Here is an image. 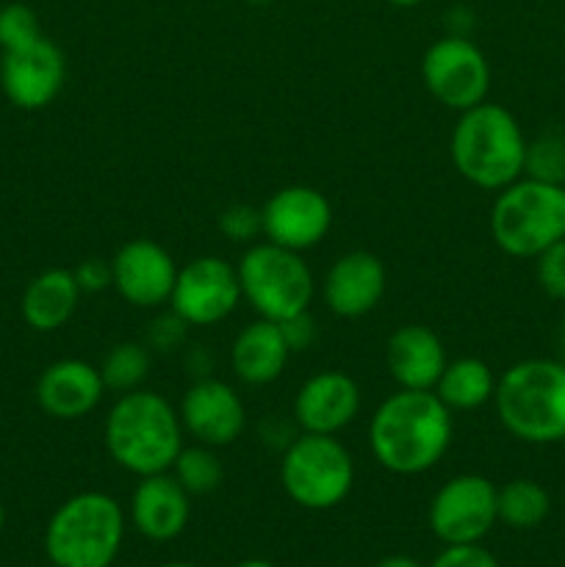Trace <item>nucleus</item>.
<instances>
[{"label":"nucleus","mask_w":565,"mask_h":567,"mask_svg":"<svg viewBox=\"0 0 565 567\" xmlns=\"http://www.w3.org/2000/svg\"><path fill=\"white\" fill-rule=\"evenodd\" d=\"M452 443V410L435 391H404L386 399L369 424V449L377 463L397 476L435 468Z\"/></svg>","instance_id":"nucleus-1"},{"label":"nucleus","mask_w":565,"mask_h":567,"mask_svg":"<svg viewBox=\"0 0 565 567\" xmlns=\"http://www.w3.org/2000/svg\"><path fill=\"white\" fill-rule=\"evenodd\" d=\"M105 449L120 468L142 476L172 471L183 449L181 413L161 393H120L105 415Z\"/></svg>","instance_id":"nucleus-2"},{"label":"nucleus","mask_w":565,"mask_h":567,"mask_svg":"<svg viewBox=\"0 0 565 567\" xmlns=\"http://www.w3.org/2000/svg\"><path fill=\"white\" fill-rule=\"evenodd\" d=\"M449 155L460 177L485 192H502L524 177L526 136L518 120L499 103L463 111L449 138Z\"/></svg>","instance_id":"nucleus-3"},{"label":"nucleus","mask_w":565,"mask_h":567,"mask_svg":"<svg viewBox=\"0 0 565 567\" xmlns=\"http://www.w3.org/2000/svg\"><path fill=\"white\" fill-rule=\"evenodd\" d=\"M496 415L524 443L548 446L565 441V363L521 360L496 380Z\"/></svg>","instance_id":"nucleus-4"},{"label":"nucleus","mask_w":565,"mask_h":567,"mask_svg":"<svg viewBox=\"0 0 565 567\" xmlns=\"http://www.w3.org/2000/svg\"><path fill=\"white\" fill-rule=\"evenodd\" d=\"M125 537V513L105 493L66 498L44 529V551L53 567H111Z\"/></svg>","instance_id":"nucleus-5"},{"label":"nucleus","mask_w":565,"mask_h":567,"mask_svg":"<svg viewBox=\"0 0 565 567\" xmlns=\"http://www.w3.org/2000/svg\"><path fill=\"white\" fill-rule=\"evenodd\" d=\"M491 236L510 258H537L565 238V186L518 177L496 194Z\"/></svg>","instance_id":"nucleus-6"},{"label":"nucleus","mask_w":565,"mask_h":567,"mask_svg":"<svg viewBox=\"0 0 565 567\" xmlns=\"http://www.w3.org/2000/svg\"><path fill=\"white\" fill-rule=\"evenodd\" d=\"M236 271L242 297L247 299L249 308L260 319L275 324L305 313L316 293L314 275L302 255L271 241H255L242 255Z\"/></svg>","instance_id":"nucleus-7"},{"label":"nucleus","mask_w":565,"mask_h":567,"mask_svg":"<svg viewBox=\"0 0 565 567\" xmlns=\"http://www.w3.org/2000/svg\"><path fill=\"white\" fill-rule=\"evenodd\" d=\"M280 482L288 498L299 507L332 509L352 491V454L336 435L302 432L282 452Z\"/></svg>","instance_id":"nucleus-8"},{"label":"nucleus","mask_w":565,"mask_h":567,"mask_svg":"<svg viewBox=\"0 0 565 567\" xmlns=\"http://www.w3.org/2000/svg\"><path fill=\"white\" fill-rule=\"evenodd\" d=\"M421 78L432 97L446 109L463 111L485 103L491 89V66L485 53L469 37H441L421 59Z\"/></svg>","instance_id":"nucleus-9"},{"label":"nucleus","mask_w":565,"mask_h":567,"mask_svg":"<svg viewBox=\"0 0 565 567\" xmlns=\"http://www.w3.org/2000/svg\"><path fill=\"white\" fill-rule=\"evenodd\" d=\"M430 529L446 546H471L499 520L496 485L480 474L452 476L430 502Z\"/></svg>","instance_id":"nucleus-10"},{"label":"nucleus","mask_w":565,"mask_h":567,"mask_svg":"<svg viewBox=\"0 0 565 567\" xmlns=\"http://www.w3.org/2000/svg\"><path fill=\"white\" fill-rule=\"evenodd\" d=\"M242 299L236 266L227 260L203 255L177 269L172 288V313L181 316L188 327H210L225 321Z\"/></svg>","instance_id":"nucleus-11"},{"label":"nucleus","mask_w":565,"mask_h":567,"mask_svg":"<svg viewBox=\"0 0 565 567\" xmlns=\"http://www.w3.org/2000/svg\"><path fill=\"white\" fill-rule=\"evenodd\" d=\"M66 78V61L59 44L39 37L22 48L3 50L0 86L6 100L20 111H39L59 97Z\"/></svg>","instance_id":"nucleus-12"},{"label":"nucleus","mask_w":565,"mask_h":567,"mask_svg":"<svg viewBox=\"0 0 565 567\" xmlns=\"http://www.w3.org/2000/svg\"><path fill=\"white\" fill-rule=\"evenodd\" d=\"M264 214V236L266 241L277 247L305 252L314 249L327 238L332 227V208L319 188L310 186H286L271 194Z\"/></svg>","instance_id":"nucleus-13"},{"label":"nucleus","mask_w":565,"mask_h":567,"mask_svg":"<svg viewBox=\"0 0 565 567\" xmlns=\"http://www.w3.org/2000/svg\"><path fill=\"white\" fill-rule=\"evenodd\" d=\"M183 432L210 449H225L242 437L247 410L236 388L216 377H199L188 385L181 402Z\"/></svg>","instance_id":"nucleus-14"},{"label":"nucleus","mask_w":565,"mask_h":567,"mask_svg":"<svg viewBox=\"0 0 565 567\" xmlns=\"http://www.w3.org/2000/svg\"><path fill=\"white\" fill-rule=\"evenodd\" d=\"M114 288L133 308H158L172 297L177 280V264L161 244L150 238H133L116 249L111 260Z\"/></svg>","instance_id":"nucleus-15"},{"label":"nucleus","mask_w":565,"mask_h":567,"mask_svg":"<svg viewBox=\"0 0 565 567\" xmlns=\"http://www.w3.org/2000/svg\"><path fill=\"white\" fill-rule=\"evenodd\" d=\"M360 413V388L343 371L308 377L294 396V424L314 435H336Z\"/></svg>","instance_id":"nucleus-16"},{"label":"nucleus","mask_w":565,"mask_h":567,"mask_svg":"<svg viewBox=\"0 0 565 567\" xmlns=\"http://www.w3.org/2000/svg\"><path fill=\"white\" fill-rule=\"evenodd\" d=\"M386 293V266L377 255L355 249L341 255L327 269L321 297L327 308L341 319H360L380 305Z\"/></svg>","instance_id":"nucleus-17"},{"label":"nucleus","mask_w":565,"mask_h":567,"mask_svg":"<svg viewBox=\"0 0 565 567\" xmlns=\"http://www.w3.org/2000/svg\"><path fill=\"white\" fill-rule=\"evenodd\" d=\"M188 515H192V496L170 471L138 480L131 498V520L138 535L153 543H170L183 535Z\"/></svg>","instance_id":"nucleus-18"},{"label":"nucleus","mask_w":565,"mask_h":567,"mask_svg":"<svg viewBox=\"0 0 565 567\" xmlns=\"http://www.w3.org/2000/svg\"><path fill=\"white\" fill-rule=\"evenodd\" d=\"M100 369L83 360H55L37 382V402L50 419L78 421L92 413L103 399Z\"/></svg>","instance_id":"nucleus-19"},{"label":"nucleus","mask_w":565,"mask_h":567,"mask_svg":"<svg viewBox=\"0 0 565 567\" xmlns=\"http://www.w3.org/2000/svg\"><path fill=\"white\" fill-rule=\"evenodd\" d=\"M388 374L404 391H432L446 369V349L441 338L424 324H404L388 338Z\"/></svg>","instance_id":"nucleus-20"},{"label":"nucleus","mask_w":565,"mask_h":567,"mask_svg":"<svg viewBox=\"0 0 565 567\" xmlns=\"http://www.w3.org/2000/svg\"><path fill=\"white\" fill-rule=\"evenodd\" d=\"M291 349L275 321L258 319L244 327L230 347L233 374L247 385H269L288 365Z\"/></svg>","instance_id":"nucleus-21"},{"label":"nucleus","mask_w":565,"mask_h":567,"mask_svg":"<svg viewBox=\"0 0 565 567\" xmlns=\"http://www.w3.org/2000/svg\"><path fill=\"white\" fill-rule=\"evenodd\" d=\"M81 286L70 269H48L22 291L20 313L37 332H55L72 319L81 302Z\"/></svg>","instance_id":"nucleus-22"},{"label":"nucleus","mask_w":565,"mask_h":567,"mask_svg":"<svg viewBox=\"0 0 565 567\" xmlns=\"http://www.w3.org/2000/svg\"><path fill=\"white\" fill-rule=\"evenodd\" d=\"M435 396L446 404L449 410H476L482 404L493 402L496 393V377L491 365L482 363L480 358H460L449 360L441 380L435 382Z\"/></svg>","instance_id":"nucleus-23"},{"label":"nucleus","mask_w":565,"mask_h":567,"mask_svg":"<svg viewBox=\"0 0 565 567\" xmlns=\"http://www.w3.org/2000/svg\"><path fill=\"white\" fill-rule=\"evenodd\" d=\"M496 513L510 529H535L552 513V496L532 480H513L496 487Z\"/></svg>","instance_id":"nucleus-24"},{"label":"nucleus","mask_w":565,"mask_h":567,"mask_svg":"<svg viewBox=\"0 0 565 567\" xmlns=\"http://www.w3.org/2000/svg\"><path fill=\"white\" fill-rule=\"evenodd\" d=\"M150 365H153V352L144 343L122 341L105 352L103 363L97 365L100 377H103L105 391L131 393L142 388L147 380Z\"/></svg>","instance_id":"nucleus-25"},{"label":"nucleus","mask_w":565,"mask_h":567,"mask_svg":"<svg viewBox=\"0 0 565 567\" xmlns=\"http://www.w3.org/2000/svg\"><path fill=\"white\" fill-rule=\"evenodd\" d=\"M172 476L181 482L188 496H205L222 485L225 468H222V460L216 457V449L197 443V446L181 449L175 465H172Z\"/></svg>","instance_id":"nucleus-26"},{"label":"nucleus","mask_w":565,"mask_h":567,"mask_svg":"<svg viewBox=\"0 0 565 567\" xmlns=\"http://www.w3.org/2000/svg\"><path fill=\"white\" fill-rule=\"evenodd\" d=\"M524 177L565 186V133L548 131L526 142Z\"/></svg>","instance_id":"nucleus-27"},{"label":"nucleus","mask_w":565,"mask_h":567,"mask_svg":"<svg viewBox=\"0 0 565 567\" xmlns=\"http://www.w3.org/2000/svg\"><path fill=\"white\" fill-rule=\"evenodd\" d=\"M42 37L39 17L25 3H6L0 9V48L14 50Z\"/></svg>","instance_id":"nucleus-28"},{"label":"nucleus","mask_w":565,"mask_h":567,"mask_svg":"<svg viewBox=\"0 0 565 567\" xmlns=\"http://www.w3.org/2000/svg\"><path fill=\"white\" fill-rule=\"evenodd\" d=\"M219 230L222 236L236 244H255L264 236V214L255 205L236 203L222 210Z\"/></svg>","instance_id":"nucleus-29"},{"label":"nucleus","mask_w":565,"mask_h":567,"mask_svg":"<svg viewBox=\"0 0 565 567\" xmlns=\"http://www.w3.org/2000/svg\"><path fill=\"white\" fill-rule=\"evenodd\" d=\"M537 286L552 299L565 302V238L535 258Z\"/></svg>","instance_id":"nucleus-30"},{"label":"nucleus","mask_w":565,"mask_h":567,"mask_svg":"<svg viewBox=\"0 0 565 567\" xmlns=\"http://www.w3.org/2000/svg\"><path fill=\"white\" fill-rule=\"evenodd\" d=\"M186 330L188 324L177 313L158 316L147 330V343L144 347L155 349V352H170V349H177L186 341Z\"/></svg>","instance_id":"nucleus-31"},{"label":"nucleus","mask_w":565,"mask_h":567,"mask_svg":"<svg viewBox=\"0 0 565 567\" xmlns=\"http://www.w3.org/2000/svg\"><path fill=\"white\" fill-rule=\"evenodd\" d=\"M430 567H499V563L480 543H471V546H446Z\"/></svg>","instance_id":"nucleus-32"},{"label":"nucleus","mask_w":565,"mask_h":567,"mask_svg":"<svg viewBox=\"0 0 565 567\" xmlns=\"http://www.w3.org/2000/svg\"><path fill=\"white\" fill-rule=\"evenodd\" d=\"M280 330L286 336V343L291 352H305L316 343V336H319V327H316L314 316L305 310V313L291 316V319L280 321Z\"/></svg>","instance_id":"nucleus-33"},{"label":"nucleus","mask_w":565,"mask_h":567,"mask_svg":"<svg viewBox=\"0 0 565 567\" xmlns=\"http://www.w3.org/2000/svg\"><path fill=\"white\" fill-rule=\"evenodd\" d=\"M78 286L83 293H100L109 286H114V277H111V264H105L103 258H89L83 260L78 269H72Z\"/></svg>","instance_id":"nucleus-34"},{"label":"nucleus","mask_w":565,"mask_h":567,"mask_svg":"<svg viewBox=\"0 0 565 567\" xmlns=\"http://www.w3.org/2000/svg\"><path fill=\"white\" fill-rule=\"evenodd\" d=\"M374 567H424V565L415 563L413 557H404V554H393V557L380 559Z\"/></svg>","instance_id":"nucleus-35"},{"label":"nucleus","mask_w":565,"mask_h":567,"mask_svg":"<svg viewBox=\"0 0 565 567\" xmlns=\"http://www.w3.org/2000/svg\"><path fill=\"white\" fill-rule=\"evenodd\" d=\"M236 567H275V565L266 563V559H244V563H238Z\"/></svg>","instance_id":"nucleus-36"},{"label":"nucleus","mask_w":565,"mask_h":567,"mask_svg":"<svg viewBox=\"0 0 565 567\" xmlns=\"http://www.w3.org/2000/svg\"><path fill=\"white\" fill-rule=\"evenodd\" d=\"M559 363H565V319L559 324Z\"/></svg>","instance_id":"nucleus-37"},{"label":"nucleus","mask_w":565,"mask_h":567,"mask_svg":"<svg viewBox=\"0 0 565 567\" xmlns=\"http://www.w3.org/2000/svg\"><path fill=\"white\" fill-rule=\"evenodd\" d=\"M388 3L402 6V9H410V6H419V3H424V0H388Z\"/></svg>","instance_id":"nucleus-38"},{"label":"nucleus","mask_w":565,"mask_h":567,"mask_svg":"<svg viewBox=\"0 0 565 567\" xmlns=\"http://www.w3.org/2000/svg\"><path fill=\"white\" fill-rule=\"evenodd\" d=\"M247 3H253V6H269V3H275V0H247Z\"/></svg>","instance_id":"nucleus-39"},{"label":"nucleus","mask_w":565,"mask_h":567,"mask_svg":"<svg viewBox=\"0 0 565 567\" xmlns=\"http://www.w3.org/2000/svg\"><path fill=\"white\" fill-rule=\"evenodd\" d=\"M158 567H197V565H188V563H170V565H158Z\"/></svg>","instance_id":"nucleus-40"},{"label":"nucleus","mask_w":565,"mask_h":567,"mask_svg":"<svg viewBox=\"0 0 565 567\" xmlns=\"http://www.w3.org/2000/svg\"><path fill=\"white\" fill-rule=\"evenodd\" d=\"M6 526V509H3V504H0V529H3Z\"/></svg>","instance_id":"nucleus-41"}]
</instances>
